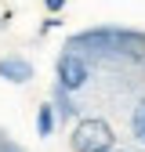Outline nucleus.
Returning a JSON list of instances; mask_svg holds the SVG:
<instances>
[{
	"label": "nucleus",
	"mask_w": 145,
	"mask_h": 152,
	"mask_svg": "<svg viewBox=\"0 0 145 152\" xmlns=\"http://www.w3.org/2000/svg\"><path fill=\"white\" fill-rule=\"evenodd\" d=\"M69 145H72V152H113L116 148V134L102 116H83L72 127Z\"/></svg>",
	"instance_id": "1"
},
{
	"label": "nucleus",
	"mask_w": 145,
	"mask_h": 152,
	"mask_svg": "<svg viewBox=\"0 0 145 152\" xmlns=\"http://www.w3.org/2000/svg\"><path fill=\"white\" fill-rule=\"evenodd\" d=\"M54 80H58V87H62L65 94H76V91L87 87L91 69H87V62L80 58L76 51H62L58 62H54Z\"/></svg>",
	"instance_id": "2"
},
{
	"label": "nucleus",
	"mask_w": 145,
	"mask_h": 152,
	"mask_svg": "<svg viewBox=\"0 0 145 152\" xmlns=\"http://www.w3.org/2000/svg\"><path fill=\"white\" fill-rule=\"evenodd\" d=\"M0 80H7V83H29L33 80V62L22 58V54L0 58Z\"/></svg>",
	"instance_id": "3"
},
{
	"label": "nucleus",
	"mask_w": 145,
	"mask_h": 152,
	"mask_svg": "<svg viewBox=\"0 0 145 152\" xmlns=\"http://www.w3.org/2000/svg\"><path fill=\"white\" fill-rule=\"evenodd\" d=\"M54 123H58V116H54V105H40V112H36V134L40 138H51L54 134Z\"/></svg>",
	"instance_id": "4"
},
{
	"label": "nucleus",
	"mask_w": 145,
	"mask_h": 152,
	"mask_svg": "<svg viewBox=\"0 0 145 152\" xmlns=\"http://www.w3.org/2000/svg\"><path fill=\"white\" fill-rule=\"evenodd\" d=\"M131 134H134V141L138 145H145V98L134 105V112H131Z\"/></svg>",
	"instance_id": "5"
},
{
	"label": "nucleus",
	"mask_w": 145,
	"mask_h": 152,
	"mask_svg": "<svg viewBox=\"0 0 145 152\" xmlns=\"http://www.w3.org/2000/svg\"><path fill=\"white\" fill-rule=\"evenodd\" d=\"M54 112H62V116H76V102H72V94H65L62 87H54Z\"/></svg>",
	"instance_id": "6"
},
{
	"label": "nucleus",
	"mask_w": 145,
	"mask_h": 152,
	"mask_svg": "<svg viewBox=\"0 0 145 152\" xmlns=\"http://www.w3.org/2000/svg\"><path fill=\"white\" fill-rule=\"evenodd\" d=\"M65 4H69V0H44V7L51 11V18H54V15H58V11H62Z\"/></svg>",
	"instance_id": "7"
},
{
	"label": "nucleus",
	"mask_w": 145,
	"mask_h": 152,
	"mask_svg": "<svg viewBox=\"0 0 145 152\" xmlns=\"http://www.w3.org/2000/svg\"><path fill=\"white\" fill-rule=\"evenodd\" d=\"M113 152H120V148H113Z\"/></svg>",
	"instance_id": "8"
}]
</instances>
